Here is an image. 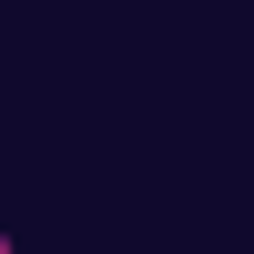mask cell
<instances>
[{"label":"cell","mask_w":254,"mask_h":254,"mask_svg":"<svg viewBox=\"0 0 254 254\" xmlns=\"http://www.w3.org/2000/svg\"><path fill=\"white\" fill-rule=\"evenodd\" d=\"M0 254H10V235H0Z\"/></svg>","instance_id":"6da1fadb"}]
</instances>
